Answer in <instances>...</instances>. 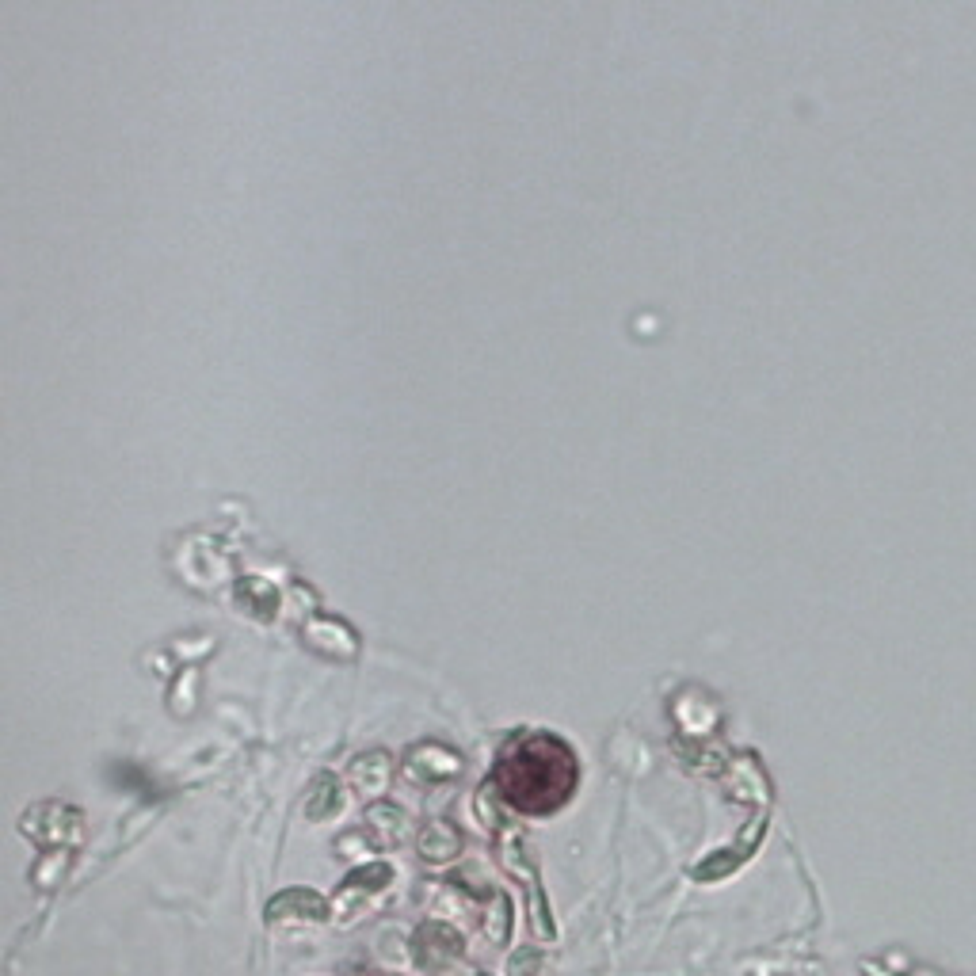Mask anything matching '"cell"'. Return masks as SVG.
I'll use <instances>...</instances> for the list:
<instances>
[{
	"label": "cell",
	"instance_id": "1",
	"mask_svg": "<svg viewBox=\"0 0 976 976\" xmlns=\"http://www.w3.org/2000/svg\"><path fill=\"white\" fill-rule=\"evenodd\" d=\"M576 782H580V763L569 744L553 732L519 736L496 759V793L519 813H557L572 797Z\"/></svg>",
	"mask_w": 976,
	"mask_h": 976
},
{
	"label": "cell",
	"instance_id": "2",
	"mask_svg": "<svg viewBox=\"0 0 976 976\" xmlns=\"http://www.w3.org/2000/svg\"><path fill=\"white\" fill-rule=\"evenodd\" d=\"M462 950H466V938L458 935L450 923H439L431 919L424 923L416 938H412V954H416V965L431 976H450L454 965L462 961Z\"/></svg>",
	"mask_w": 976,
	"mask_h": 976
},
{
	"label": "cell",
	"instance_id": "3",
	"mask_svg": "<svg viewBox=\"0 0 976 976\" xmlns=\"http://www.w3.org/2000/svg\"><path fill=\"white\" fill-rule=\"evenodd\" d=\"M267 919L271 923H286V919H313V923H321V919H328V904L325 896L313 893V889H286V893H279L267 904Z\"/></svg>",
	"mask_w": 976,
	"mask_h": 976
},
{
	"label": "cell",
	"instance_id": "4",
	"mask_svg": "<svg viewBox=\"0 0 976 976\" xmlns=\"http://www.w3.org/2000/svg\"><path fill=\"white\" fill-rule=\"evenodd\" d=\"M462 771V759L443 748V744H420L416 752L408 755V774L420 778V782H443V778H454Z\"/></svg>",
	"mask_w": 976,
	"mask_h": 976
},
{
	"label": "cell",
	"instance_id": "5",
	"mask_svg": "<svg viewBox=\"0 0 976 976\" xmlns=\"http://www.w3.org/2000/svg\"><path fill=\"white\" fill-rule=\"evenodd\" d=\"M305 637H309V645L313 649L328 652V656H355V633L347 630L344 622H336V618H313L309 626H305Z\"/></svg>",
	"mask_w": 976,
	"mask_h": 976
},
{
	"label": "cell",
	"instance_id": "6",
	"mask_svg": "<svg viewBox=\"0 0 976 976\" xmlns=\"http://www.w3.org/2000/svg\"><path fill=\"white\" fill-rule=\"evenodd\" d=\"M344 809V793H340V782L332 774H317L305 790V816L309 820H332V816Z\"/></svg>",
	"mask_w": 976,
	"mask_h": 976
},
{
	"label": "cell",
	"instance_id": "7",
	"mask_svg": "<svg viewBox=\"0 0 976 976\" xmlns=\"http://www.w3.org/2000/svg\"><path fill=\"white\" fill-rule=\"evenodd\" d=\"M389 774H393V763H389L386 752L359 755V759L351 763V786L363 793V797H374V793L386 790Z\"/></svg>",
	"mask_w": 976,
	"mask_h": 976
},
{
	"label": "cell",
	"instance_id": "8",
	"mask_svg": "<svg viewBox=\"0 0 976 976\" xmlns=\"http://www.w3.org/2000/svg\"><path fill=\"white\" fill-rule=\"evenodd\" d=\"M458 847H462V839H458V832L450 828L447 820H431V824H424V832H420V854H424V858H431V862H447V858L458 854Z\"/></svg>",
	"mask_w": 976,
	"mask_h": 976
},
{
	"label": "cell",
	"instance_id": "9",
	"mask_svg": "<svg viewBox=\"0 0 976 976\" xmlns=\"http://www.w3.org/2000/svg\"><path fill=\"white\" fill-rule=\"evenodd\" d=\"M237 599H241V607H248L256 618H271L275 607H279L275 591L267 588L260 576H244L241 584H237Z\"/></svg>",
	"mask_w": 976,
	"mask_h": 976
},
{
	"label": "cell",
	"instance_id": "10",
	"mask_svg": "<svg viewBox=\"0 0 976 976\" xmlns=\"http://www.w3.org/2000/svg\"><path fill=\"white\" fill-rule=\"evenodd\" d=\"M366 824H370V832H378L382 843H397L405 835L408 816L397 805H370L366 809Z\"/></svg>",
	"mask_w": 976,
	"mask_h": 976
},
{
	"label": "cell",
	"instance_id": "11",
	"mask_svg": "<svg viewBox=\"0 0 976 976\" xmlns=\"http://www.w3.org/2000/svg\"><path fill=\"white\" fill-rule=\"evenodd\" d=\"M389 881H393V870L386 862H370V866H359V870H351L344 877V889L347 893H378V889H386Z\"/></svg>",
	"mask_w": 976,
	"mask_h": 976
},
{
	"label": "cell",
	"instance_id": "12",
	"mask_svg": "<svg viewBox=\"0 0 976 976\" xmlns=\"http://www.w3.org/2000/svg\"><path fill=\"white\" fill-rule=\"evenodd\" d=\"M744 858V851H717L710 858V862H702V866H694V877L698 881H713V877H721V874H729L732 866Z\"/></svg>",
	"mask_w": 976,
	"mask_h": 976
},
{
	"label": "cell",
	"instance_id": "13",
	"mask_svg": "<svg viewBox=\"0 0 976 976\" xmlns=\"http://www.w3.org/2000/svg\"><path fill=\"white\" fill-rule=\"evenodd\" d=\"M542 969V954L538 950H523V954L511 957V976H538Z\"/></svg>",
	"mask_w": 976,
	"mask_h": 976
},
{
	"label": "cell",
	"instance_id": "14",
	"mask_svg": "<svg viewBox=\"0 0 976 976\" xmlns=\"http://www.w3.org/2000/svg\"><path fill=\"white\" fill-rule=\"evenodd\" d=\"M508 923H511L508 896H496V927H492V938H496V942H504V938H508Z\"/></svg>",
	"mask_w": 976,
	"mask_h": 976
}]
</instances>
